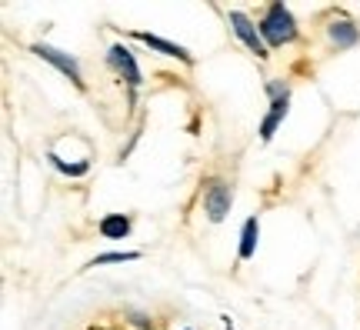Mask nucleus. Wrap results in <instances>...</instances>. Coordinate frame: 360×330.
I'll use <instances>...</instances> for the list:
<instances>
[{
	"label": "nucleus",
	"instance_id": "nucleus-1",
	"mask_svg": "<svg viewBox=\"0 0 360 330\" xmlns=\"http://www.w3.org/2000/svg\"><path fill=\"white\" fill-rule=\"evenodd\" d=\"M260 34H264V40H267L270 47H281L287 40H294L297 24H294V17H290V11L283 4H270L264 20H260Z\"/></svg>",
	"mask_w": 360,
	"mask_h": 330
},
{
	"label": "nucleus",
	"instance_id": "nucleus-2",
	"mask_svg": "<svg viewBox=\"0 0 360 330\" xmlns=\"http://www.w3.org/2000/svg\"><path fill=\"white\" fill-rule=\"evenodd\" d=\"M204 207L210 220H224L227 210H231V187L224 180H210V187L204 193Z\"/></svg>",
	"mask_w": 360,
	"mask_h": 330
},
{
	"label": "nucleus",
	"instance_id": "nucleus-3",
	"mask_svg": "<svg viewBox=\"0 0 360 330\" xmlns=\"http://www.w3.org/2000/svg\"><path fill=\"white\" fill-rule=\"evenodd\" d=\"M231 24H233V30L240 34V40H244L250 51L257 53V57H267V40H264V34L254 27V20H250V17H244L240 11H233L231 13Z\"/></svg>",
	"mask_w": 360,
	"mask_h": 330
},
{
	"label": "nucleus",
	"instance_id": "nucleus-4",
	"mask_svg": "<svg viewBox=\"0 0 360 330\" xmlns=\"http://www.w3.org/2000/svg\"><path fill=\"white\" fill-rule=\"evenodd\" d=\"M34 53H37V57H44V61H51L53 67H60V70H64L74 84H80V67H77V61H74V57L53 51V47H44V44H40V47H34Z\"/></svg>",
	"mask_w": 360,
	"mask_h": 330
},
{
	"label": "nucleus",
	"instance_id": "nucleus-5",
	"mask_svg": "<svg viewBox=\"0 0 360 330\" xmlns=\"http://www.w3.org/2000/svg\"><path fill=\"white\" fill-rule=\"evenodd\" d=\"M110 61H114V67L124 74V80H127L130 87H137V84H141V70H137V64H134V57H130L127 47L114 44V47H110Z\"/></svg>",
	"mask_w": 360,
	"mask_h": 330
},
{
	"label": "nucleus",
	"instance_id": "nucleus-6",
	"mask_svg": "<svg viewBox=\"0 0 360 330\" xmlns=\"http://www.w3.org/2000/svg\"><path fill=\"white\" fill-rule=\"evenodd\" d=\"M330 40H334L337 47H354L360 40V34L350 20H334V24H330Z\"/></svg>",
	"mask_w": 360,
	"mask_h": 330
},
{
	"label": "nucleus",
	"instance_id": "nucleus-7",
	"mask_svg": "<svg viewBox=\"0 0 360 330\" xmlns=\"http://www.w3.org/2000/svg\"><path fill=\"white\" fill-rule=\"evenodd\" d=\"M130 230V220L120 214H110L101 220V237H107V241H117V237H127Z\"/></svg>",
	"mask_w": 360,
	"mask_h": 330
},
{
	"label": "nucleus",
	"instance_id": "nucleus-8",
	"mask_svg": "<svg viewBox=\"0 0 360 330\" xmlns=\"http://www.w3.org/2000/svg\"><path fill=\"white\" fill-rule=\"evenodd\" d=\"M141 40L147 44V47H154V51L167 53V57H177V61H191V53L184 51V47H177V44H170V40H160V37H154V34H141Z\"/></svg>",
	"mask_w": 360,
	"mask_h": 330
},
{
	"label": "nucleus",
	"instance_id": "nucleus-9",
	"mask_svg": "<svg viewBox=\"0 0 360 330\" xmlns=\"http://www.w3.org/2000/svg\"><path fill=\"white\" fill-rule=\"evenodd\" d=\"M244 241H240V257H254V243H257V217H250L244 224V234H240Z\"/></svg>",
	"mask_w": 360,
	"mask_h": 330
},
{
	"label": "nucleus",
	"instance_id": "nucleus-10",
	"mask_svg": "<svg viewBox=\"0 0 360 330\" xmlns=\"http://www.w3.org/2000/svg\"><path fill=\"white\" fill-rule=\"evenodd\" d=\"M137 250H130V254H103V257H97L94 264H120V260H137Z\"/></svg>",
	"mask_w": 360,
	"mask_h": 330
},
{
	"label": "nucleus",
	"instance_id": "nucleus-11",
	"mask_svg": "<svg viewBox=\"0 0 360 330\" xmlns=\"http://www.w3.org/2000/svg\"><path fill=\"white\" fill-rule=\"evenodd\" d=\"M277 124H281V117H277V114H267V120H264V127H260V137L270 140V137H274V130H277Z\"/></svg>",
	"mask_w": 360,
	"mask_h": 330
}]
</instances>
